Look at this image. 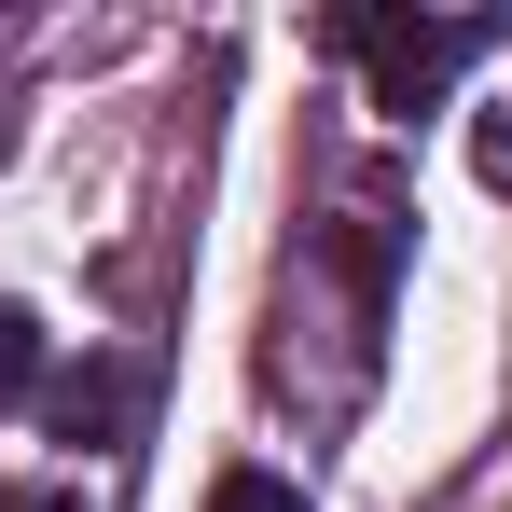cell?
<instances>
[{
  "label": "cell",
  "instance_id": "6da1fadb",
  "mask_svg": "<svg viewBox=\"0 0 512 512\" xmlns=\"http://www.w3.org/2000/svg\"><path fill=\"white\" fill-rule=\"evenodd\" d=\"M485 42H499V14H333V56L374 70V111H429Z\"/></svg>",
  "mask_w": 512,
  "mask_h": 512
},
{
  "label": "cell",
  "instance_id": "7a4b0ae2",
  "mask_svg": "<svg viewBox=\"0 0 512 512\" xmlns=\"http://www.w3.org/2000/svg\"><path fill=\"white\" fill-rule=\"evenodd\" d=\"M208 512H305V485H291V471H263V457H236V471L208 485Z\"/></svg>",
  "mask_w": 512,
  "mask_h": 512
},
{
  "label": "cell",
  "instance_id": "3957f363",
  "mask_svg": "<svg viewBox=\"0 0 512 512\" xmlns=\"http://www.w3.org/2000/svg\"><path fill=\"white\" fill-rule=\"evenodd\" d=\"M125 416V374H56V429L84 443V429H111Z\"/></svg>",
  "mask_w": 512,
  "mask_h": 512
},
{
  "label": "cell",
  "instance_id": "277c9868",
  "mask_svg": "<svg viewBox=\"0 0 512 512\" xmlns=\"http://www.w3.org/2000/svg\"><path fill=\"white\" fill-rule=\"evenodd\" d=\"M28 388H42V319L0 305V402H28Z\"/></svg>",
  "mask_w": 512,
  "mask_h": 512
},
{
  "label": "cell",
  "instance_id": "5b68a950",
  "mask_svg": "<svg viewBox=\"0 0 512 512\" xmlns=\"http://www.w3.org/2000/svg\"><path fill=\"white\" fill-rule=\"evenodd\" d=\"M471 167H485V180L512 194V111H485V125H471Z\"/></svg>",
  "mask_w": 512,
  "mask_h": 512
}]
</instances>
